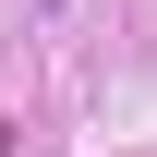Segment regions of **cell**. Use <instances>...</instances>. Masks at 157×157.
Returning a JSON list of instances; mask_svg holds the SVG:
<instances>
[{
	"label": "cell",
	"mask_w": 157,
	"mask_h": 157,
	"mask_svg": "<svg viewBox=\"0 0 157 157\" xmlns=\"http://www.w3.org/2000/svg\"><path fill=\"white\" fill-rule=\"evenodd\" d=\"M60 12H73V0H36V24H60Z\"/></svg>",
	"instance_id": "6da1fadb"
}]
</instances>
